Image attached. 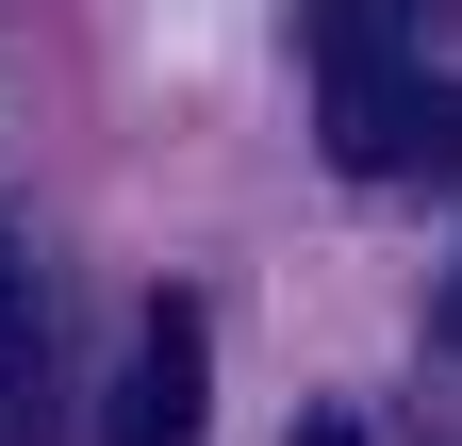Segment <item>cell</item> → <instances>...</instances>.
<instances>
[{
  "instance_id": "3957f363",
  "label": "cell",
  "mask_w": 462,
  "mask_h": 446,
  "mask_svg": "<svg viewBox=\"0 0 462 446\" xmlns=\"http://www.w3.org/2000/svg\"><path fill=\"white\" fill-rule=\"evenodd\" d=\"M0 348H17V248H0Z\"/></svg>"
},
{
  "instance_id": "277c9868",
  "label": "cell",
  "mask_w": 462,
  "mask_h": 446,
  "mask_svg": "<svg viewBox=\"0 0 462 446\" xmlns=\"http://www.w3.org/2000/svg\"><path fill=\"white\" fill-rule=\"evenodd\" d=\"M298 446H346V430H298Z\"/></svg>"
},
{
  "instance_id": "7a4b0ae2",
  "label": "cell",
  "mask_w": 462,
  "mask_h": 446,
  "mask_svg": "<svg viewBox=\"0 0 462 446\" xmlns=\"http://www.w3.org/2000/svg\"><path fill=\"white\" fill-rule=\"evenodd\" d=\"M99 446H199V298L133 314V364H116V430Z\"/></svg>"
},
{
  "instance_id": "6da1fadb",
  "label": "cell",
  "mask_w": 462,
  "mask_h": 446,
  "mask_svg": "<svg viewBox=\"0 0 462 446\" xmlns=\"http://www.w3.org/2000/svg\"><path fill=\"white\" fill-rule=\"evenodd\" d=\"M330 149L364 182H462V83H430L413 50L396 67H346L330 83Z\"/></svg>"
},
{
  "instance_id": "5b68a950",
  "label": "cell",
  "mask_w": 462,
  "mask_h": 446,
  "mask_svg": "<svg viewBox=\"0 0 462 446\" xmlns=\"http://www.w3.org/2000/svg\"><path fill=\"white\" fill-rule=\"evenodd\" d=\"M446 330H462V298H446Z\"/></svg>"
}]
</instances>
